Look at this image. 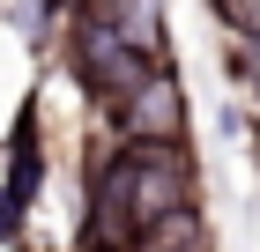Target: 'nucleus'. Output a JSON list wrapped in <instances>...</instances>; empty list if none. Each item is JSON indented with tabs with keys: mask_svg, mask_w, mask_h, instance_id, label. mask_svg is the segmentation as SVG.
I'll return each mask as SVG.
<instances>
[{
	"mask_svg": "<svg viewBox=\"0 0 260 252\" xmlns=\"http://www.w3.org/2000/svg\"><path fill=\"white\" fill-rule=\"evenodd\" d=\"M193 149H156V141H119L97 156L82 186V252H134L164 223L193 215Z\"/></svg>",
	"mask_w": 260,
	"mask_h": 252,
	"instance_id": "f257e3e1",
	"label": "nucleus"
},
{
	"mask_svg": "<svg viewBox=\"0 0 260 252\" xmlns=\"http://www.w3.org/2000/svg\"><path fill=\"white\" fill-rule=\"evenodd\" d=\"M67 67H75L82 97H89V104H104L112 119H119L126 104H134L141 89L164 75L156 59H141L134 45H126L119 30L97 15V0H89V8H67Z\"/></svg>",
	"mask_w": 260,
	"mask_h": 252,
	"instance_id": "f03ea898",
	"label": "nucleus"
},
{
	"mask_svg": "<svg viewBox=\"0 0 260 252\" xmlns=\"http://www.w3.org/2000/svg\"><path fill=\"white\" fill-rule=\"evenodd\" d=\"M119 141H156V149H186V126H193V112H186V82L164 67L149 89H141L134 104H126L119 119Z\"/></svg>",
	"mask_w": 260,
	"mask_h": 252,
	"instance_id": "7ed1b4c3",
	"label": "nucleus"
},
{
	"mask_svg": "<svg viewBox=\"0 0 260 252\" xmlns=\"http://www.w3.org/2000/svg\"><path fill=\"white\" fill-rule=\"evenodd\" d=\"M38 186H45V149H38V119L22 112V119H15V134H8V171H0V200H8L15 215H30Z\"/></svg>",
	"mask_w": 260,
	"mask_h": 252,
	"instance_id": "20e7f679",
	"label": "nucleus"
},
{
	"mask_svg": "<svg viewBox=\"0 0 260 252\" xmlns=\"http://www.w3.org/2000/svg\"><path fill=\"white\" fill-rule=\"evenodd\" d=\"M97 15L119 30L126 45H134L141 59H156V67H171V45H164V8H119V0H97Z\"/></svg>",
	"mask_w": 260,
	"mask_h": 252,
	"instance_id": "39448f33",
	"label": "nucleus"
},
{
	"mask_svg": "<svg viewBox=\"0 0 260 252\" xmlns=\"http://www.w3.org/2000/svg\"><path fill=\"white\" fill-rule=\"evenodd\" d=\"M134 252H208V230H201V215H179V223H164L156 237H141Z\"/></svg>",
	"mask_w": 260,
	"mask_h": 252,
	"instance_id": "423d86ee",
	"label": "nucleus"
},
{
	"mask_svg": "<svg viewBox=\"0 0 260 252\" xmlns=\"http://www.w3.org/2000/svg\"><path fill=\"white\" fill-rule=\"evenodd\" d=\"M216 22H223V30H238V38H253V52H260V8H253V0H223Z\"/></svg>",
	"mask_w": 260,
	"mask_h": 252,
	"instance_id": "0eeeda50",
	"label": "nucleus"
},
{
	"mask_svg": "<svg viewBox=\"0 0 260 252\" xmlns=\"http://www.w3.org/2000/svg\"><path fill=\"white\" fill-rule=\"evenodd\" d=\"M15 223H22V215H15V208H8V200H0V245H15V237H22V230H15Z\"/></svg>",
	"mask_w": 260,
	"mask_h": 252,
	"instance_id": "6e6552de",
	"label": "nucleus"
}]
</instances>
